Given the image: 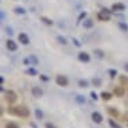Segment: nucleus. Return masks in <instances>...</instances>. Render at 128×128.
I'll return each mask as SVG.
<instances>
[{
    "mask_svg": "<svg viewBox=\"0 0 128 128\" xmlns=\"http://www.w3.org/2000/svg\"><path fill=\"white\" fill-rule=\"evenodd\" d=\"M57 40H58V42H60L61 44H64V46H65V44H68L66 38H64V36H61V35H58V36H57Z\"/></svg>",
    "mask_w": 128,
    "mask_h": 128,
    "instance_id": "20",
    "label": "nucleus"
},
{
    "mask_svg": "<svg viewBox=\"0 0 128 128\" xmlns=\"http://www.w3.org/2000/svg\"><path fill=\"white\" fill-rule=\"evenodd\" d=\"M73 43H74L77 47H81V43H80V40L77 39V38H73Z\"/></svg>",
    "mask_w": 128,
    "mask_h": 128,
    "instance_id": "31",
    "label": "nucleus"
},
{
    "mask_svg": "<svg viewBox=\"0 0 128 128\" xmlns=\"http://www.w3.org/2000/svg\"><path fill=\"white\" fill-rule=\"evenodd\" d=\"M2 82H3V78H2V77H0V84H2Z\"/></svg>",
    "mask_w": 128,
    "mask_h": 128,
    "instance_id": "40",
    "label": "nucleus"
},
{
    "mask_svg": "<svg viewBox=\"0 0 128 128\" xmlns=\"http://www.w3.org/2000/svg\"><path fill=\"white\" fill-rule=\"evenodd\" d=\"M18 39H19V43L24 44V46L30 43V38H28V35H27V34H24V32H20L19 35H18Z\"/></svg>",
    "mask_w": 128,
    "mask_h": 128,
    "instance_id": "5",
    "label": "nucleus"
},
{
    "mask_svg": "<svg viewBox=\"0 0 128 128\" xmlns=\"http://www.w3.org/2000/svg\"><path fill=\"white\" fill-rule=\"evenodd\" d=\"M98 19L102 20V22H109L110 20V11L106 8L101 10V11L98 12Z\"/></svg>",
    "mask_w": 128,
    "mask_h": 128,
    "instance_id": "3",
    "label": "nucleus"
},
{
    "mask_svg": "<svg viewBox=\"0 0 128 128\" xmlns=\"http://www.w3.org/2000/svg\"><path fill=\"white\" fill-rule=\"evenodd\" d=\"M27 73H28L30 76H36V74H38L36 70H35L34 68H28V69H27Z\"/></svg>",
    "mask_w": 128,
    "mask_h": 128,
    "instance_id": "25",
    "label": "nucleus"
},
{
    "mask_svg": "<svg viewBox=\"0 0 128 128\" xmlns=\"http://www.w3.org/2000/svg\"><path fill=\"white\" fill-rule=\"evenodd\" d=\"M3 19H4V12H2V11H0V22H2Z\"/></svg>",
    "mask_w": 128,
    "mask_h": 128,
    "instance_id": "37",
    "label": "nucleus"
},
{
    "mask_svg": "<svg viewBox=\"0 0 128 128\" xmlns=\"http://www.w3.org/2000/svg\"><path fill=\"white\" fill-rule=\"evenodd\" d=\"M112 10L113 11H124V10H126V6H124L123 3H115V4L112 6Z\"/></svg>",
    "mask_w": 128,
    "mask_h": 128,
    "instance_id": "12",
    "label": "nucleus"
},
{
    "mask_svg": "<svg viewBox=\"0 0 128 128\" xmlns=\"http://www.w3.org/2000/svg\"><path fill=\"white\" fill-rule=\"evenodd\" d=\"M6 128H20V127H19V124H16L15 122H10V123L6 124Z\"/></svg>",
    "mask_w": 128,
    "mask_h": 128,
    "instance_id": "19",
    "label": "nucleus"
},
{
    "mask_svg": "<svg viewBox=\"0 0 128 128\" xmlns=\"http://www.w3.org/2000/svg\"><path fill=\"white\" fill-rule=\"evenodd\" d=\"M94 54L97 55L98 58H102V57H104V53H102L101 50H94Z\"/></svg>",
    "mask_w": 128,
    "mask_h": 128,
    "instance_id": "28",
    "label": "nucleus"
},
{
    "mask_svg": "<svg viewBox=\"0 0 128 128\" xmlns=\"http://www.w3.org/2000/svg\"><path fill=\"white\" fill-rule=\"evenodd\" d=\"M6 46H7V49H8L10 51H16V50H18V44L14 42L12 39H8V40H7Z\"/></svg>",
    "mask_w": 128,
    "mask_h": 128,
    "instance_id": "7",
    "label": "nucleus"
},
{
    "mask_svg": "<svg viewBox=\"0 0 128 128\" xmlns=\"http://www.w3.org/2000/svg\"><path fill=\"white\" fill-rule=\"evenodd\" d=\"M3 90H4V89H3V86L0 85V92H3Z\"/></svg>",
    "mask_w": 128,
    "mask_h": 128,
    "instance_id": "39",
    "label": "nucleus"
},
{
    "mask_svg": "<svg viewBox=\"0 0 128 128\" xmlns=\"http://www.w3.org/2000/svg\"><path fill=\"white\" fill-rule=\"evenodd\" d=\"M92 82H93V85H94L96 88H97V86H101V82H102V81H101L100 78H93V81H92Z\"/></svg>",
    "mask_w": 128,
    "mask_h": 128,
    "instance_id": "23",
    "label": "nucleus"
},
{
    "mask_svg": "<svg viewBox=\"0 0 128 128\" xmlns=\"http://www.w3.org/2000/svg\"><path fill=\"white\" fill-rule=\"evenodd\" d=\"M109 126L112 127V128H122V127H120L119 124H117L113 119H109Z\"/></svg>",
    "mask_w": 128,
    "mask_h": 128,
    "instance_id": "22",
    "label": "nucleus"
},
{
    "mask_svg": "<svg viewBox=\"0 0 128 128\" xmlns=\"http://www.w3.org/2000/svg\"><path fill=\"white\" fill-rule=\"evenodd\" d=\"M123 119L126 120V122H128V110H126V112L123 113Z\"/></svg>",
    "mask_w": 128,
    "mask_h": 128,
    "instance_id": "34",
    "label": "nucleus"
},
{
    "mask_svg": "<svg viewBox=\"0 0 128 128\" xmlns=\"http://www.w3.org/2000/svg\"><path fill=\"white\" fill-rule=\"evenodd\" d=\"M119 27H120V30H123V31H128V24H126V23H119Z\"/></svg>",
    "mask_w": 128,
    "mask_h": 128,
    "instance_id": "26",
    "label": "nucleus"
},
{
    "mask_svg": "<svg viewBox=\"0 0 128 128\" xmlns=\"http://www.w3.org/2000/svg\"><path fill=\"white\" fill-rule=\"evenodd\" d=\"M23 64H24V65H30V61H28V58H24V60H23Z\"/></svg>",
    "mask_w": 128,
    "mask_h": 128,
    "instance_id": "36",
    "label": "nucleus"
},
{
    "mask_svg": "<svg viewBox=\"0 0 128 128\" xmlns=\"http://www.w3.org/2000/svg\"><path fill=\"white\" fill-rule=\"evenodd\" d=\"M76 101H77L78 104H85V97L81 96V94H78V96H76Z\"/></svg>",
    "mask_w": 128,
    "mask_h": 128,
    "instance_id": "21",
    "label": "nucleus"
},
{
    "mask_svg": "<svg viewBox=\"0 0 128 128\" xmlns=\"http://www.w3.org/2000/svg\"><path fill=\"white\" fill-rule=\"evenodd\" d=\"M16 98H18V94L14 90H7L6 92V101L8 104H14L16 101Z\"/></svg>",
    "mask_w": 128,
    "mask_h": 128,
    "instance_id": "4",
    "label": "nucleus"
},
{
    "mask_svg": "<svg viewBox=\"0 0 128 128\" xmlns=\"http://www.w3.org/2000/svg\"><path fill=\"white\" fill-rule=\"evenodd\" d=\"M113 93L116 94V97H123V96H124V88H123V86H115Z\"/></svg>",
    "mask_w": 128,
    "mask_h": 128,
    "instance_id": "11",
    "label": "nucleus"
},
{
    "mask_svg": "<svg viewBox=\"0 0 128 128\" xmlns=\"http://www.w3.org/2000/svg\"><path fill=\"white\" fill-rule=\"evenodd\" d=\"M31 93H32V96L35 98H40L43 96V90L39 88V86H34V88L31 89Z\"/></svg>",
    "mask_w": 128,
    "mask_h": 128,
    "instance_id": "6",
    "label": "nucleus"
},
{
    "mask_svg": "<svg viewBox=\"0 0 128 128\" xmlns=\"http://www.w3.org/2000/svg\"><path fill=\"white\" fill-rule=\"evenodd\" d=\"M92 120H93L94 123H97V124L102 123V116H101V113H100V112H93V113H92Z\"/></svg>",
    "mask_w": 128,
    "mask_h": 128,
    "instance_id": "9",
    "label": "nucleus"
},
{
    "mask_svg": "<svg viewBox=\"0 0 128 128\" xmlns=\"http://www.w3.org/2000/svg\"><path fill=\"white\" fill-rule=\"evenodd\" d=\"M28 61H30V65H32V66H36V65L39 64V60H38L36 55H30Z\"/></svg>",
    "mask_w": 128,
    "mask_h": 128,
    "instance_id": "14",
    "label": "nucleus"
},
{
    "mask_svg": "<svg viewBox=\"0 0 128 128\" xmlns=\"http://www.w3.org/2000/svg\"><path fill=\"white\" fill-rule=\"evenodd\" d=\"M44 128H55L54 124H51V123H46L44 124Z\"/></svg>",
    "mask_w": 128,
    "mask_h": 128,
    "instance_id": "33",
    "label": "nucleus"
},
{
    "mask_svg": "<svg viewBox=\"0 0 128 128\" xmlns=\"http://www.w3.org/2000/svg\"><path fill=\"white\" fill-rule=\"evenodd\" d=\"M55 82H57L58 86H62V88H65V86H68V84H69V80H68L66 76L58 74L57 77H55Z\"/></svg>",
    "mask_w": 128,
    "mask_h": 128,
    "instance_id": "2",
    "label": "nucleus"
},
{
    "mask_svg": "<svg viewBox=\"0 0 128 128\" xmlns=\"http://www.w3.org/2000/svg\"><path fill=\"white\" fill-rule=\"evenodd\" d=\"M35 116H36V119H42V117H43V113H42V110H40V109H35Z\"/></svg>",
    "mask_w": 128,
    "mask_h": 128,
    "instance_id": "24",
    "label": "nucleus"
},
{
    "mask_svg": "<svg viewBox=\"0 0 128 128\" xmlns=\"http://www.w3.org/2000/svg\"><path fill=\"white\" fill-rule=\"evenodd\" d=\"M8 113L18 117H23V119H27L30 117V109L24 105H18V106H11L8 108Z\"/></svg>",
    "mask_w": 128,
    "mask_h": 128,
    "instance_id": "1",
    "label": "nucleus"
},
{
    "mask_svg": "<svg viewBox=\"0 0 128 128\" xmlns=\"http://www.w3.org/2000/svg\"><path fill=\"white\" fill-rule=\"evenodd\" d=\"M120 81H122V84H128V77H124V76H122V77H120Z\"/></svg>",
    "mask_w": 128,
    "mask_h": 128,
    "instance_id": "29",
    "label": "nucleus"
},
{
    "mask_svg": "<svg viewBox=\"0 0 128 128\" xmlns=\"http://www.w3.org/2000/svg\"><path fill=\"white\" fill-rule=\"evenodd\" d=\"M88 85H89V82L86 81V80H80V81H78V86H80V88H88Z\"/></svg>",
    "mask_w": 128,
    "mask_h": 128,
    "instance_id": "18",
    "label": "nucleus"
},
{
    "mask_svg": "<svg viewBox=\"0 0 128 128\" xmlns=\"http://www.w3.org/2000/svg\"><path fill=\"white\" fill-rule=\"evenodd\" d=\"M14 11H15V14H19V15H24L26 14V10L23 8V7H15Z\"/></svg>",
    "mask_w": 128,
    "mask_h": 128,
    "instance_id": "17",
    "label": "nucleus"
},
{
    "mask_svg": "<svg viewBox=\"0 0 128 128\" xmlns=\"http://www.w3.org/2000/svg\"><path fill=\"white\" fill-rule=\"evenodd\" d=\"M40 20H42L44 24H47V26H53V24H54L53 20L49 19V18H46V16H40Z\"/></svg>",
    "mask_w": 128,
    "mask_h": 128,
    "instance_id": "16",
    "label": "nucleus"
},
{
    "mask_svg": "<svg viewBox=\"0 0 128 128\" xmlns=\"http://www.w3.org/2000/svg\"><path fill=\"white\" fill-rule=\"evenodd\" d=\"M40 80H43V81H49V77H46L44 74H40Z\"/></svg>",
    "mask_w": 128,
    "mask_h": 128,
    "instance_id": "35",
    "label": "nucleus"
},
{
    "mask_svg": "<svg viewBox=\"0 0 128 128\" xmlns=\"http://www.w3.org/2000/svg\"><path fill=\"white\" fill-rule=\"evenodd\" d=\"M124 69H126V72H128V64L126 65V66H124Z\"/></svg>",
    "mask_w": 128,
    "mask_h": 128,
    "instance_id": "38",
    "label": "nucleus"
},
{
    "mask_svg": "<svg viewBox=\"0 0 128 128\" xmlns=\"http://www.w3.org/2000/svg\"><path fill=\"white\" fill-rule=\"evenodd\" d=\"M90 97H92L93 100H97V98H98V96L96 94V92H90Z\"/></svg>",
    "mask_w": 128,
    "mask_h": 128,
    "instance_id": "32",
    "label": "nucleus"
},
{
    "mask_svg": "<svg viewBox=\"0 0 128 128\" xmlns=\"http://www.w3.org/2000/svg\"><path fill=\"white\" fill-rule=\"evenodd\" d=\"M93 24H94V22H93L92 19H85L84 20V23H82V26H84V28H92Z\"/></svg>",
    "mask_w": 128,
    "mask_h": 128,
    "instance_id": "13",
    "label": "nucleus"
},
{
    "mask_svg": "<svg viewBox=\"0 0 128 128\" xmlns=\"http://www.w3.org/2000/svg\"><path fill=\"white\" fill-rule=\"evenodd\" d=\"M78 60L81 62H89L90 61V55L85 53V51H81V53H78Z\"/></svg>",
    "mask_w": 128,
    "mask_h": 128,
    "instance_id": "8",
    "label": "nucleus"
},
{
    "mask_svg": "<svg viewBox=\"0 0 128 128\" xmlns=\"http://www.w3.org/2000/svg\"><path fill=\"white\" fill-rule=\"evenodd\" d=\"M86 18V12H81L80 14V16H78V22H81L82 19H85Z\"/></svg>",
    "mask_w": 128,
    "mask_h": 128,
    "instance_id": "30",
    "label": "nucleus"
},
{
    "mask_svg": "<svg viewBox=\"0 0 128 128\" xmlns=\"http://www.w3.org/2000/svg\"><path fill=\"white\" fill-rule=\"evenodd\" d=\"M100 96H101V98L104 100V101H109V100L112 98V96H110V93H109V92H102Z\"/></svg>",
    "mask_w": 128,
    "mask_h": 128,
    "instance_id": "15",
    "label": "nucleus"
},
{
    "mask_svg": "<svg viewBox=\"0 0 128 128\" xmlns=\"http://www.w3.org/2000/svg\"><path fill=\"white\" fill-rule=\"evenodd\" d=\"M108 73H109L110 77H116V76H117V70H115V69H109Z\"/></svg>",
    "mask_w": 128,
    "mask_h": 128,
    "instance_id": "27",
    "label": "nucleus"
},
{
    "mask_svg": "<svg viewBox=\"0 0 128 128\" xmlns=\"http://www.w3.org/2000/svg\"><path fill=\"white\" fill-rule=\"evenodd\" d=\"M108 113L113 117V119H117V117L120 116V112L115 108V106H109V108H108Z\"/></svg>",
    "mask_w": 128,
    "mask_h": 128,
    "instance_id": "10",
    "label": "nucleus"
}]
</instances>
